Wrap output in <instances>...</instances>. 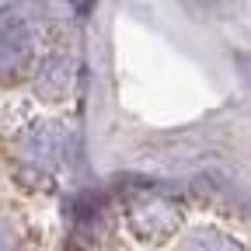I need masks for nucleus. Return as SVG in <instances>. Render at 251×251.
Wrapping results in <instances>:
<instances>
[{
    "mask_svg": "<svg viewBox=\"0 0 251 251\" xmlns=\"http://www.w3.org/2000/svg\"><path fill=\"white\" fill-rule=\"evenodd\" d=\"M181 224V213L171 199L164 196H136L129 202V227L140 241L147 244H161L168 241Z\"/></svg>",
    "mask_w": 251,
    "mask_h": 251,
    "instance_id": "1",
    "label": "nucleus"
},
{
    "mask_svg": "<svg viewBox=\"0 0 251 251\" xmlns=\"http://www.w3.org/2000/svg\"><path fill=\"white\" fill-rule=\"evenodd\" d=\"M31 52H35V46H31L28 25L18 18L0 21V80L21 77L31 67Z\"/></svg>",
    "mask_w": 251,
    "mask_h": 251,
    "instance_id": "2",
    "label": "nucleus"
},
{
    "mask_svg": "<svg viewBox=\"0 0 251 251\" xmlns=\"http://www.w3.org/2000/svg\"><path fill=\"white\" fill-rule=\"evenodd\" d=\"M185 251H241V248L224 234H196L185 244Z\"/></svg>",
    "mask_w": 251,
    "mask_h": 251,
    "instance_id": "3",
    "label": "nucleus"
},
{
    "mask_svg": "<svg viewBox=\"0 0 251 251\" xmlns=\"http://www.w3.org/2000/svg\"><path fill=\"white\" fill-rule=\"evenodd\" d=\"M98 209H101V196H77L74 199V216L77 220H91Z\"/></svg>",
    "mask_w": 251,
    "mask_h": 251,
    "instance_id": "4",
    "label": "nucleus"
},
{
    "mask_svg": "<svg viewBox=\"0 0 251 251\" xmlns=\"http://www.w3.org/2000/svg\"><path fill=\"white\" fill-rule=\"evenodd\" d=\"M234 63H237L241 77L248 80V87H251V52H237V56H234Z\"/></svg>",
    "mask_w": 251,
    "mask_h": 251,
    "instance_id": "5",
    "label": "nucleus"
},
{
    "mask_svg": "<svg viewBox=\"0 0 251 251\" xmlns=\"http://www.w3.org/2000/svg\"><path fill=\"white\" fill-rule=\"evenodd\" d=\"M67 4L74 7V14H80V18H87V14L94 11V4H98V0H67Z\"/></svg>",
    "mask_w": 251,
    "mask_h": 251,
    "instance_id": "6",
    "label": "nucleus"
}]
</instances>
